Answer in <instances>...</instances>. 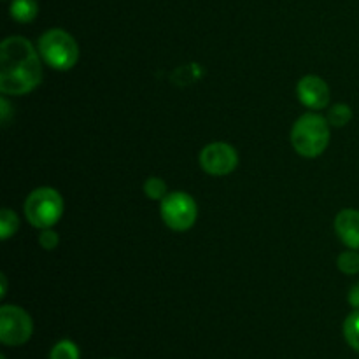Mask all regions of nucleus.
<instances>
[{
    "instance_id": "obj_1",
    "label": "nucleus",
    "mask_w": 359,
    "mask_h": 359,
    "mask_svg": "<svg viewBox=\"0 0 359 359\" xmlns=\"http://www.w3.org/2000/svg\"><path fill=\"white\" fill-rule=\"evenodd\" d=\"M42 81L41 60L25 37H7L0 46V91L25 95Z\"/></svg>"
},
{
    "instance_id": "obj_18",
    "label": "nucleus",
    "mask_w": 359,
    "mask_h": 359,
    "mask_svg": "<svg viewBox=\"0 0 359 359\" xmlns=\"http://www.w3.org/2000/svg\"><path fill=\"white\" fill-rule=\"evenodd\" d=\"M349 304L353 305V307H356L359 311V284H356V286L351 290L349 293Z\"/></svg>"
},
{
    "instance_id": "obj_8",
    "label": "nucleus",
    "mask_w": 359,
    "mask_h": 359,
    "mask_svg": "<svg viewBox=\"0 0 359 359\" xmlns=\"http://www.w3.org/2000/svg\"><path fill=\"white\" fill-rule=\"evenodd\" d=\"M298 98L309 109H325L330 104V88L321 77L305 76L302 77L297 86Z\"/></svg>"
},
{
    "instance_id": "obj_2",
    "label": "nucleus",
    "mask_w": 359,
    "mask_h": 359,
    "mask_svg": "<svg viewBox=\"0 0 359 359\" xmlns=\"http://www.w3.org/2000/svg\"><path fill=\"white\" fill-rule=\"evenodd\" d=\"M291 142L294 151L305 158L323 154L330 142V126L323 116L304 114L291 130Z\"/></svg>"
},
{
    "instance_id": "obj_13",
    "label": "nucleus",
    "mask_w": 359,
    "mask_h": 359,
    "mask_svg": "<svg viewBox=\"0 0 359 359\" xmlns=\"http://www.w3.org/2000/svg\"><path fill=\"white\" fill-rule=\"evenodd\" d=\"M49 359H79V349L72 340H62L53 347Z\"/></svg>"
},
{
    "instance_id": "obj_14",
    "label": "nucleus",
    "mask_w": 359,
    "mask_h": 359,
    "mask_svg": "<svg viewBox=\"0 0 359 359\" xmlns=\"http://www.w3.org/2000/svg\"><path fill=\"white\" fill-rule=\"evenodd\" d=\"M353 118V111H351L349 105L346 104H337L330 109L328 112V121L333 126H346L347 123Z\"/></svg>"
},
{
    "instance_id": "obj_7",
    "label": "nucleus",
    "mask_w": 359,
    "mask_h": 359,
    "mask_svg": "<svg viewBox=\"0 0 359 359\" xmlns=\"http://www.w3.org/2000/svg\"><path fill=\"white\" fill-rule=\"evenodd\" d=\"M200 165L210 175H226L238 165L237 151L224 142H214L203 147L200 154Z\"/></svg>"
},
{
    "instance_id": "obj_5",
    "label": "nucleus",
    "mask_w": 359,
    "mask_h": 359,
    "mask_svg": "<svg viewBox=\"0 0 359 359\" xmlns=\"http://www.w3.org/2000/svg\"><path fill=\"white\" fill-rule=\"evenodd\" d=\"M34 323L28 312L16 305H2L0 309V342L4 346H23L30 340Z\"/></svg>"
},
{
    "instance_id": "obj_10",
    "label": "nucleus",
    "mask_w": 359,
    "mask_h": 359,
    "mask_svg": "<svg viewBox=\"0 0 359 359\" xmlns=\"http://www.w3.org/2000/svg\"><path fill=\"white\" fill-rule=\"evenodd\" d=\"M39 13V6L35 0H13L11 4V16L20 23H30Z\"/></svg>"
},
{
    "instance_id": "obj_16",
    "label": "nucleus",
    "mask_w": 359,
    "mask_h": 359,
    "mask_svg": "<svg viewBox=\"0 0 359 359\" xmlns=\"http://www.w3.org/2000/svg\"><path fill=\"white\" fill-rule=\"evenodd\" d=\"M144 191L146 195L149 196L151 200H163L165 196L168 195L167 193V184H165L163 179L160 177H149L144 184Z\"/></svg>"
},
{
    "instance_id": "obj_11",
    "label": "nucleus",
    "mask_w": 359,
    "mask_h": 359,
    "mask_svg": "<svg viewBox=\"0 0 359 359\" xmlns=\"http://www.w3.org/2000/svg\"><path fill=\"white\" fill-rule=\"evenodd\" d=\"M344 337H346V342L359 353V311L347 316L344 323Z\"/></svg>"
},
{
    "instance_id": "obj_19",
    "label": "nucleus",
    "mask_w": 359,
    "mask_h": 359,
    "mask_svg": "<svg viewBox=\"0 0 359 359\" xmlns=\"http://www.w3.org/2000/svg\"><path fill=\"white\" fill-rule=\"evenodd\" d=\"M0 112H2V123L4 125H7V119H9V104H7L6 98H2V102H0Z\"/></svg>"
},
{
    "instance_id": "obj_12",
    "label": "nucleus",
    "mask_w": 359,
    "mask_h": 359,
    "mask_svg": "<svg viewBox=\"0 0 359 359\" xmlns=\"http://www.w3.org/2000/svg\"><path fill=\"white\" fill-rule=\"evenodd\" d=\"M18 226H20V221H18L16 214L11 209H2L0 212V238L7 241L9 237H13Z\"/></svg>"
},
{
    "instance_id": "obj_3",
    "label": "nucleus",
    "mask_w": 359,
    "mask_h": 359,
    "mask_svg": "<svg viewBox=\"0 0 359 359\" xmlns=\"http://www.w3.org/2000/svg\"><path fill=\"white\" fill-rule=\"evenodd\" d=\"M39 55L53 69L69 70L77 63L79 48L72 35L60 28H53L39 39Z\"/></svg>"
},
{
    "instance_id": "obj_15",
    "label": "nucleus",
    "mask_w": 359,
    "mask_h": 359,
    "mask_svg": "<svg viewBox=\"0 0 359 359\" xmlns=\"http://www.w3.org/2000/svg\"><path fill=\"white\" fill-rule=\"evenodd\" d=\"M339 269L342 270L347 276H354L359 272V252L356 251H346L339 256V262H337Z\"/></svg>"
},
{
    "instance_id": "obj_6",
    "label": "nucleus",
    "mask_w": 359,
    "mask_h": 359,
    "mask_svg": "<svg viewBox=\"0 0 359 359\" xmlns=\"http://www.w3.org/2000/svg\"><path fill=\"white\" fill-rule=\"evenodd\" d=\"M196 214V203L188 193L172 191L161 200V217L172 230H189L195 224Z\"/></svg>"
},
{
    "instance_id": "obj_9",
    "label": "nucleus",
    "mask_w": 359,
    "mask_h": 359,
    "mask_svg": "<svg viewBox=\"0 0 359 359\" xmlns=\"http://www.w3.org/2000/svg\"><path fill=\"white\" fill-rule=\"evenodd\" d=\"M335 231L340 241L351 249H359V212L344 209L335 217Z\"/></svg>"
},
{
    "instance_id": "obj_4",
    "label": "nucleus",
    "mask_w": 359,
    "mask_h": 359,
    "mask_svg": "<svg viewBox=\"0 0 359 359\" xmlns=\"http://www.w3.org/2000/svg\"><path fill=\"white\" fill-rule=\"evenodd\" d=\"M63 214V200L53 188H37L28 195L25 202V216L35 228L55 226Z\"/></svg>"
},
{
    "instance_id": "obj_17",
    "label": "nucleus",
    "mask_w": 359,
    "mask_h": 359,
    "mask_svg": "<svg viewBox=\"0 0 359 359\" xmlns=\"http://www.w3.org/2000/svg\"><path fill=\"white\" fill-rule=\"evenodd\" d=\"M39 242H41L42 248L51 251V249H55L56 245H58V235H56L55 231H44V233L41 235V238H39Z\"/></svg>"
},
{
    "instance_id": "obj_20",
    "label": "nucleus",
    "mask_w": 359,
    "mask_h": 359,
    "mask_svg": "<svg viewBox=\"0 0 359 359\" xmlns=\"http://www.w3.org/2000/svg\"><path fill=\"white\" fill-rule=\"evenodd\" d=\"M0 359H7V358L6 356H0Z\"/></svg>"
}]
</instances>
